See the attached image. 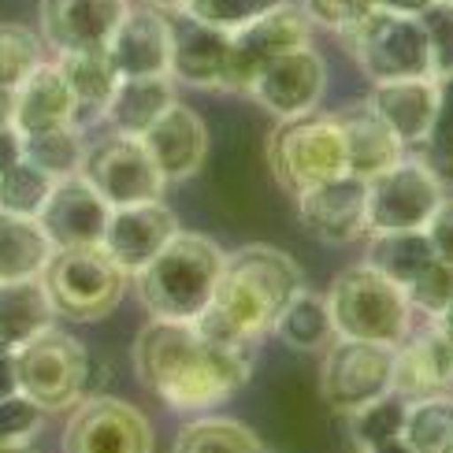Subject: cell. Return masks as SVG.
<instances>
[{
  "mask_svg": "<svg viewBox=\"0 0 453 453\" xmlns=\"http://www.w3.org/2000/svg\"><path fill=\"white\" fill-rule=\"evenodd\" d=\"M134 372L172 412H212L245 387L253 349L219 346L194 324L149 319L134 338Z\"/></svg>",
  "mask_w": 453,
  "mask_h": 453,
  "instance_id": "obj_1",
  "label": "cell"
},
{
  "mask_svg": "<svg viewBox=\"0 0 453 453\" xmlns=\"http://www.w3.org/2000/svg\"><path fill=\"white\" fill-rule=\"evenodd\" d=\"M305 287L301 264L275 245H242L223 257L212 301L194 319V327L219 346L257 349L264 334H272L282 305Z\"/></svg>",
  "mask_w": 453,
  "mask_h": 453,
  "instance_id": "obj_2",
  "label": "cell"
},
{
  "mask_svg": "<svg viewBox=\"0 0 453 453\" xmlns=\"http://www.w3.org/2000/svg\"><path fill=\"white\" fill-rule=\"evenodd\" d=\"M223 250L197 231H179L164 250L134 275L138 301L149 319L194 324L212 301L216 279L223 272Z\"/></svg>",
  "mask_w": 453,
  "mask_h": 453,
  "instance_id": "obj_3",
  "label": "cell"
},
{
  "mask_svg": "<svg viewBox=\"0 0 453 453\" xmlns=\"http://www.w3.org/2000/svg\"><path fill=\"white\" fill-rule=\"evenodd\" d=\"M101 357H93L79 338L60 327H49L15 349L19 394L30 398L45 417L49 412H71L79 402L93 398L101 390Z\"/></svg>",
  "mask_w": 453,
  "mask_h": 453,
  "instance_id": "obj_4",
  "label": "cell"
},
{
  "mask_svg": "<svg viewBox=\"0 0 453 453\" xmlns=\"http://www.w3.org/2000/svg\"><path fill=\"white\" fill-rule=\"evenodd\" d=\"M324 297L338 338L398 346L417 327L412 324L417 312H412L405 290L380 275L372 264H353V268L338 272Z\"/></svg>",
  "mask_w": 453,
  "mask_h": 453,
  "instance_id": "obj_5",
  "label": "cell"
},
{
  "mask_svg": "<svg viewBox=\"0 0 453 453\" xmlns=\"http://www.w3.org/2000/svg\"><path fill=\"white\" fill-rule=\"evenodd\" d=\"M130 275L108 257L104 245H74L56 250L42 272V287L52 301L56 316L97 324L119 309Z\"/></svg>",
  "mask_w": 453,
  "mask_h": 453,
  "instance_id": "obj_6",
  "label": "cell"
},
{
  "mask_svg": "<svg viewBox=\"0 0 453 453\" xmlns=\"http://www.w3.org/2000/svg\"><path fill=\"white\" fill-rule=\"evenodd\" d=\"M268 167L287 194L346 175V145L334 111H305L294 119H279L268 138Z\"/></svg>",
  "mask_w": 453,
  "mask_h": 453,
  "instance_id": "obj_7",
  "label": "cell"
},
{
  "mask_svg": "<svg viewBox=\"0 0 453 453\" xmlns=\"http://www.w3.org/2000/svg\"><path fill=\"white\" fill-rule=\"evenodd\" d=\"M338 37H342V45L349 49L357 67H361L372 82L424 79V74H431L420 15L372 8L361 23H353Z\"/></svg>",
  "mask_w": 453,
  "mask_h": 453,
  "instance_id": "obj_8",
  "label": "cell"
},
{
  "mask_svg": "<svg viewBox=\"0 0 453 453\" xmlns=\"http://www.w3.org/2000/svg\"><path fill=\"white\" fill-rule=\"evenodd\" d=\"M390 368L394 346L334 334L319 361V398L338 417H349L390 390Z\"/></svg>",
  "mask_w": 453,
  "mask_h": 453,
  "instance_id": "obj_9",
  "label": "cell"
},
{
  "mask_svg": "<svg viewBox=\"0 0 453 453\" xmlns=\"http://www.w3.org/2000/svg\"><path fill=\"white\" fill-rule=\"evenodd\" d=\"M60 453H157V435L142 409L93 394L71 409Z\"/></svg>",
  "mask_w": 453,
  "mask_h": 453,
  "instance_id": "obj_10",
  "label": "cell"
},
{
  "mask_svg": "<svg viewBox=\"0 0 453 453\" xmlns=\"http://www.w3.org/2000/svg\"><path fill=\"white\" fill-rule=\"evenodd\" d=\"M442 194L446 190L420 164V157H402L387 172L368 179V234L424 231Z\"/></svg>",
  "mask_w": 453,
  "mask_h": 453,
  "instance_id": "obj_11",
  "label": "cell"
},
{
  "mask_svg": "<svg viewBox=\"0 0 453 453\" xmlns=\"http://www.w3.org/2000/svg\"><path fill=\"white\" fill-rule=\"evenodd\" d=\"M82 179L111 209L138 204V201H160L167 190V182L157 172V164L149 157V149L142 145V138H127V134H108L97 145H89Z\"/></svg>",
  "mask_w": 453,
  "mask_h": 453,
  "instance_id": "obj_12",
  "label": "cell"
},
{
  "mask_svg": "<svg viewBox=\"0 0 453 453\" xmlns=\"http://www.w3.org/2000/svg\"><path fill=\"white\" fill-rule=\"evenodd\" d=\"M301 45H312V23L305 12L294 8L290 0L275 12L260 15L257 23L231 34V56H226V86L223 93H245L257 74L279 60L282 52H294Z\"/></svg>",
  "mask_w": 453,
  "mask_h": 453,
  "instance_id": "obj_13",
  "label": "cell"
},
{
  "mask_svg": "<svg viewBox=\"0 0 453 453\" xmlns=\"http://www.w3.org/2000/svg\"><path fill=\"white\" fill-rule=\"evenodd\" d=\"M327 89V64L312 45H301L294 52H282L272 60L245 89V97H253L268 116L275 119H294L316 111Z\"/></svg>",
  "mask_w": 453,
  "mask_h": 453,
  "instance_id": "obj_14",
  "label": "cell"
},
{
  "mask_svg": "<svg viewBox=\"0 0 453 453\" xmlns=\"http://www.w3.org/2000/svg\"><path fill=\"white\" fill-rule=\"evenodd\" d=\"M297 197V223L305 234L327 245H349L368 234V179L338 175L319 186L294 194Z\"/></svg>",
  "mask_w": 453,
  "mask_h": 453,
  "instance_id": "obj_15",
  "label": "cell"
},
{
  "mask_svg": "<svg viewBox=\"0 0 453 453\" xmlns=\"http://www.w3.org/2000/svg\"><path fill=\"white\" fill-rule=\"evenodd\" d=\"M179 231L182 226H179L175 212L164 204V197L138 201V204H119V209L108 212L101 245L127 275H138Z\"/></svg>",
  "mask_w": 453,
  "mask_h": 453,
  "instance_id": "obj_16",
  "label": "cell"
},
{
  "mask_svg": "<svg viewBox=\"0 0 453 453\" xmlns=\"http://www.w3.org/2000/svg\"><path fill=\"white\" fill-rule=\"evenodd\" d=\"M108 212L111 204L82 175H71L52 182L45 209L37 212V223L49 234L52 250H74V245H101Z\"/></svg>",
  "mask_w": 453,
  "mask_h": 453,
  "instance_id": "obj_17",
  "label": "cell"
},
{
  "mask_svg": "<svg viewBox=\"0 0 453 453\" xmlns=\"http://www.w3.org/2000/svg\"><path fill=\"white\" fill-rule=\"evenodd\" d=\"M130 0H42V42L52 52L108 49Z\"/></svg>",
  "mask_w": 453,
  "mask_h": 453,
  "instance_id": "obj_18",
  "label": "cell"
},
{
  "mask_svg": "<svg viewBox=\"0 0 453 453\" xmlns=\"http://www.w3.org/2000/svg\"><path fill=\"white\" fill-rule=\"evenodd\" d=\"M104 52L111 67L119 71V79L167 74V67H172V15H164L138 0L119 19V27L111 34Z\"/></svg>",
  "mask_w": 453,
  "mask_h": 453,
  "instance_id": "obj_19",
  "label": "cell"
},
{
  "mask_svg": "<svg viewBox=\"0 0 453 453\" xmlns=\"http://www.w3.org/2000/svg\"><path fill=\"white\" fill-rule=\"evenodd\" d=\"M142 145L149 149V157H153L164 182L179 186V182H190L201 172L204 157H209V130H204V119L190 104L175 101L142 134Z\"/></svg>",
  "mask_w": 453,
  "mask_h": 453,
  "instance_id": "obj_20",
  "label": "cell"
},
{
  "mask_svg": "<svg viewBox=\"0 0 453 453\" xmlns=\"http://www.w3.org/2000/svg\"><path fill=\"white\" fill-rule=\"evenodd\" d=\"M453 387V342L435 327H412L405 342L394 346V368H390V390L402 394L405 402L442 394Z\"/></svg>",
  "mask_w": 453,
  "mask_h": 453,
  "instance_id": "obj_21",
  "label": "cell"
},
{
  "mask_svg": "<svg viewBox=\"0 0 453 453\" xmlns=\"http://www.w3.org/2000/svg\"><path fill=\"white\" fill-rule=\"evenodd\" d=\"M226 56H231V34L204 27L182 12L172 15V67H167V74L175 86L223 89Z\"/></svg>",
  "mask_w": 453,
  "mask_h": 453,
  "instance_id": "obj_22",
  "label": "cell"
},
{
  "mask_svg": "<svg viewBox=\"0 0 453 453\" xmlns=\"http://www.w3.org/2000/svg\"><path fill=\"white\" fill-rule=\"evenodd\" d=\"M365 101L394 130V138L409 149L424 142V134L439 116V82L431 74H424V79L372 82V93Z\"/></svg>",
  "mask_w": 453,
  "mask_h": 453,
  "instance_id": "obj_23",
  "label": "cell"
},
{
  "mask_svg": "<svg viewBox=\"0 0 453 453\" xmlns=\"http://www.w3.org/2000/svg\"><path fill=\"white\" fill-rule=\"evenodd\" d=\"M338 130H342L346 145V172L357 179H372L387 172L390 164H398L405 157V145L394 138V130L375 116L368 101H357L349 108L334 111Z\"/></svg>",
  "mask_w": 453,
  "mask_h": 453,
  "instance_id": "obj_24",
  "label": "cell"
},
{
  "mask_svg": "<svg viewBox=\"0 0 453 453\" xmlns=\"http://www.w3.org/2000/svg\"><path fill=\"white\" fill-rule=\"evenodd\" d=\"M74 123V101L56 60H42L12 93V127L19 134Z\"/></svg>",
  "mask_w": 453,
  "mask_h": 453,
  "instance_id": "obj_25",
  "label": "cell"
},
{
  "mask_svg": "<svg viewBox=\"0 0 453 453\" xmlns=\"http://www.w3.org/2000/svg\"><path fill=\"white\" fill-rule=\"evenodd\" d=\"M175 101L179 97H175L172 74H138V79H119L101 123H108L111 134L142 138L145 130L164 116V108H172Z\"/></svg>",
  "mask_w": 453,
  "mask_h": 453,
  "instance_id": "obj_26",
  "label": "cell"
},
{
  "mask_svg": "<svg viewBox=\"0 0 453 453\" xmlns=\"http://www.w3.org/2000/svg\"><path fill=\"white\" fill-rule=\"evenodd\" d=\"M56 67H60L64 82L71 89V101H74V123L82 130L89 123H101L104 119V108L116 93L119 82V71L111 67L108 52L104 49H89V52H56Z\"/></svg>",
  "mask_w": 453,
  "mask_h": 453,
  "instance_id": "obj_27",
  "label": "cell"
},
{
  "mask_svg": "<svg viewBox=\"0 0 453 453\" xmlns=\"http://www.w3.org/2000/svg\"><path fill=\"white\" fill-rule=\"evenodd\" d=\"M49 327H56V309L42 279L0 282V346L19 349Z\"/></svg>",
  "mask_w": 453,
  "mask_h": 453,
  "instance_id": "obj_28",
  "label": "cell"
},
{
  "mask_svg": "<svg viewBox=\"0 0 453 453\" xmlns=\"http://www.w3.org/2000/svg\"><path fill=\"white\" fill-rule=\"evenodd\" d=\"M52 253V242L37 219L0 212V282L42 279Z\"/></svg>",
  "mask_w": 453,
  "mask_h": 453,
  "instance_id": "obj_29",
  "label": "cell"
},
{
  "mask_svg": "<svg viewBox=\"0 0 453 453\" xmlns=\"http://www.w3.org/2000/svg\"><path fill=\"white\" fill-rule=\"evenodd\" d=\"M272 334L282 346H290L294 353H319L334 338L327 297L309 290V287H301L287 305H282V312L275 316Z\"/></svg>",
  "mask_w": 453,
  "mask_h": 453,
  "instance_id": "obj_30",
  "label": "cell"
},
{
  "mask_svg": "<svg viewBox=\"0 0 453 453\" xmlns=\"http://www.w3.org/2000/svg\"><path fill=\"white\" fill-rule=\"evenodd\" d=\"M86 130L79 123H60L49 130H34V134H23V157L42 167V172L60 182L71 175H82L86 164Z\"/></svg>",
  "mask_w": 453,
  "mask_h": 453,
  "instance_id": "obj_31",
  "label": "cell"
},
{
  "mask_svg": "<svg viewBox=\"0 0 453 453\" xmlns=\"http://www.w3.org/2000/svg\"><path fill=\"white\" fill-rule=\"evenodd\" d=\"M431 260H435V253H431L424 231H383V234H368L365 264H372V268L380 272V275H387L390 282H398L402 290L427 268Z\"/></svg>",
  "mask_w": 453,
  "mask_h": 453,
  "instance_id": "obj_32",
  "label": "cell"
},
{
  "mask_svg": "<svg viewBox=\"0 0 453 453\" xmlns=\"http://www.w3.org/2000/svg\"><path fill=\"white\" fill-rule=\"evenodd\" d=\"M402 442L412 453H453V394H427L409 402Z\"/></svg>",
  "mask_w": 453,
  "mask_h": 453,
  "instance_id": "obj_33",
  "label": "cell"
},
{
  "mask_svg": "<svg viewBox=\"0 0 453 453\" xmlns=\"http://www.w3.org/2000/svg\"><path fill=\"white\" fill-rule=\"evenodd\" d=\"M260 446L257 431L234 417H197L175 435L172 453H257Z\"/></svg>",
  "mask_w": 453,
  "mask_h": 453,
  "instance_id": "obj_34",
  "label": "cell"
},
{
  "mask_svg": "<svg viewBox=\"0 0 453 453\" xmlns=\"http://www.w3.org/2000/svg\"><path fill=\"white\" fill-rule=\"evenodd\" d=\"M405 409H409V402L402 398V394L387 390L383 398H375L365 409L349 412L346 420H349V439L357 442V449L368 453L375 446H387L394 439H402V431H405Z\"/></svg>",
  "mask_w": 453,
  "mask_h": 453,
  "instance_id": "obj_35",
  "label": "cell"
},
{
  "mask_svg": "<svg viewBox=\"0 0 453 453\" xmlns=\"http://www.w3.org/2000/svg\"><path fill=\"white\" fill-rule=\"evenodd\" d=\"M49 190H52V179L23 157L19 164H12L8 172H0V212L37 219V212H42L49 201Z\"/></svg>",
  "mask_w": 453,
  "mask_h": 453,
  "instance_id": "obj_36",
  "label": "cell"
},
{
  "mask_svg": "<svg viewBox=\"0 0 453 453\" xmlns=\"http://www.w3.org/2000/svg\"><path fill=\"white\" fill-rule=\"evenodd\" d=\"M45 60V42L23 23H0V86L15 89Z\"/></svg>",
  "mask_w": 453,
  "mask_h": 453,
  "instance_id": "obj_37",
  "label": "cell"
},
{
  "mask_svg": "<svg viewBox=\"0 0 453 453\" xmlns=\"http://www.w3.org/2000/svg\"><path fill=\"white\" fill-rule=\"evenodd\" d=\"M279 4H287V0H186L182 15L197 19L204 27H216L223 34H234L242 27L257 23L260 15L275 12Z\"/></svg>",
  "mask_w": 453,
  "mask_h": 453,
  "instance_id": "obj_38",
  "label": "cell"
},
{
  "mask_svg": "<svg viewBox=\"0 0 453 453\" xmlns=\"http://www.w3.org/2000/svg\"><path fill=\"white\" fill-rule=\"evenodd\" d=\"M405 297H409L412 312H420V316H427V319H435V316L449 305V301H453V264H446V260H431L427 268L405 287Z\"/></svg>",
  "mask_w": 453,
  "mask_h": 453,
  "instance_id": "obj_39",
  "label": "cell"
},
{
  "mask_svg": "<svg viewBox=\"0 0 453 453\" xmlns=\"http://www.w3.org/2000/svg\"><path fill=\"white\" fill-rule=\"evenodd\" d=\"M420 27L427 37V60H431V79H446L453 74V4L435 0L427 12H420Z\"/></svg>",
  "mask_w": 453,
  "mask_h": 453,
  "instance_id": "obj_40",
  "label": "cell"
},
{
  "mask_svg": "<svg viewBox=\"0 0 453 453\" xmlns=\"http://www.w3.org/2000/svg\"><path fill=\"white\" fill-rule=\"evenodd\" d=\"M417 149H420V164L439 179L442 190H453V116L449 111L439 108L435 123H431V130Z\"/></svg>",
  "mask_w": 453,
  "mask_h": 453,
  "instance_id": "obj_41",
  "label": "cell"
},
{
  "mask_svg": "<svg viewBox=\"0 0 453 453\" xmlns=\"http://www.w3.org/2000/svg\"><path fill=\"white\" fill-rule=\"evenodd\" d=\"M297 8L305 12L312 27H324L331 34H346L353 23H361L375 8V0H301Z\"/></svg>",
  "mask_w": 453,
  "mask_h": 453,
  "instance_id": "obj_42",
  "label": "cell"
},
{
  "mask_svg": "<svg viewBox=\"0 0 453 453\" xmlns=\"http://www.w3.org/2000/svg\"><path fill=\"white\" fill-rule=\"evenodd\" d=\"M45 412L37 409L23 394H8L0 398V442H23L42 427Z\"/></svg>",
  "mask_w": 453,
  "mask_h": 453,
  "instance_id": "obj_43",
  "label": "cell"
},
{
  "mask_svg": "<svg viewBox=\"0 0 453 453\" xmlns=\"http://www.w3.org/2000/svg\"><path fill=\"white\" fill-rule=\"evenodd\" d=\"M424 238L431 245L435 260L453 264V194H442V201L435 204V212L424 223Z\"/></svg>",
  "mask_w": 453,
  "mask_h": 453,
  "instance_id": "obj_44",
  "label": "cell"
},
{
  "mask_svg": "<svg viewBox=\"0 0 453 453\" xmlns=\"http://www.w3.org/2000/svg\"><path fill=\"white\" fill-rule=\"evenodd\" d=\"M23 160V134L12 123H0V172Z\"/></svg>",
  "mask_w": 453,
  "mask_h": 453,
  "instance_id": "obj_45",
  "label": "cell"
},
{
  "mask_svg": "<svg viewBox=\"0 0 453 453\" xmlns=\"http://www.w3.org/2000/svg\"><path fill=\"white\" fill-rule=\"evenodd\" d=\"M19 394V380H15V349L0 346V398Z\"/></svg>",
  "mask_w": 453,
  "mask_h": 453,
  "instance_id": "obj_46",
  "label": "cell"
},
{
  "mask_svg": "<svg viewBox=\"0 0 453 453\" xmlns=\"http://www.w3.org/2000/svg\"><path fill=\"white\" fill-rule=\"evenodd\" d=\"M435 0H375V8H387V12H402V15H420L427 12Z\"/></svg>",
  "mask_w": 453,
  "mask_h": 453,
  "instance_id": "obj_47",
  "label": "cell"
},
{
  "mask_svg": "<svg viewBox=\"0 0 453 453\" xmlns=\"http://www.w3.org/2000/svg\"><path fill=\"white\" fill-rule=\"evenodd\" d=\"M439 108L449 111L453 116V74H446V79H439Z\"/></svg>",
  "mask_w": 453,
  "mask_h": 453,
  "instance_id": "obj_48",
  "label": "cell"
},
{
  "mask_svg": "<svg viewBox=\"0 0 453 453\" xmlns=\"http://www.w3.org/2000/svg\"><path fill=\"white\" fill-rule=\"evenodd\" d=\"M431 324H435V327H439V331L449 338V342H453V301H449V305H446V309H442L435 319H431Z\"/></svg>",
  "mask_w": 453,
  "mask_h": 453,
  "instance_id": "obj_49",
  "label": "cell"
},
{
  "mask_svg": "<svg viewBox=\"0 0 453 453\" xmlns=\"http://www.w3.org/2000/svg\"><path fill=\"white\" fill-rule=\"evenodd\" d=\"M142 4L157 8V12H164V15H179V12L186 8V0H142Z\"/></svg>",
  "mask_w": 453,
  "mask_h": 453,
  "instance_id": "obj_50",
  "label": "cell"
},
{
  "mask_svg": "<svg viewBox=\"0 0 453 453\" xmlns=\"http://www.w3.org/2000/svg\"><path fill=\"white\" fill-rule=\"evenodd\" d=\"M0 453H37V449L30 446V439H23V442H0Z\"/></svg>",
  "mask_w": 453,
  "mask_h": 453,
  "instance_id": "obj_51",
  "label": "cell"
},
{
  "mask_svg": "<svg viewBox=\"0 0 453 453\" xmlns=\"http://www.w3.org/2000/svg\"><path fill=\"white\" fill-rule=\"evenodd\" d=\"M368 453H412L402 439H394V442H387V446H375V449H368Z\"/></svg>",
  "mask_w": 453,
  "mask_h": 453,
  "instance_id": "obj_52",
  "label": "cell"
},
{
  "mask_svg": "<svg viewBox=\"0 0 453 453\" xmlns=\"http://www.w3.org/2000/svg\"><path fill=\"white\" fill-rule=\"evenodd\" d=\"M257 453H275V449H268V446H260V449H257Z\"/></svg>",
  "mask_w": 453,
  "mask_h": 453,
  "instance_id": "obj_53",
  "label": "cell"
},
{
  "mask_svg": "<svg viewBox=\"0 0 453 453\" xmlns=\"http://www.w3.org/2000/svg\"><path fill=\"white\" fill-rule=\"evenodd\" d=\"M449 4H453V0H449Z\"/></svg>",
  "mask_w": 453,
  "mask_h": 453,
  "instance_id": "obj_54",
  "label": "cell"
}]
</instances>
